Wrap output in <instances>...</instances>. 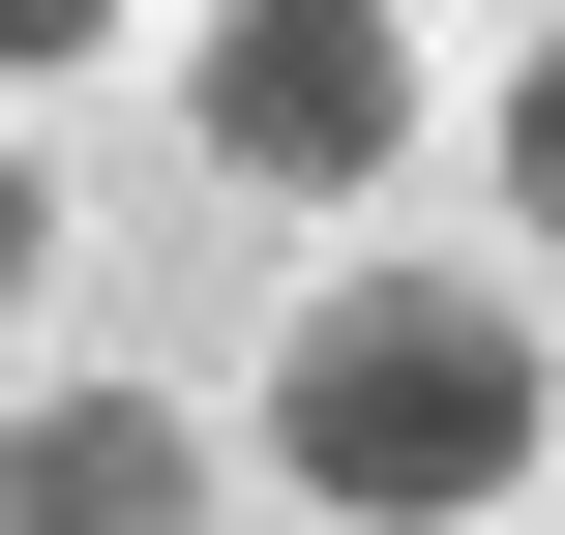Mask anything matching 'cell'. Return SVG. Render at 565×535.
<instances>
[{"instance_id": "obj_1", "label": "cell", "mask_w": 565, "mask_h": 535, "mask_svg": "<svg viewBox=\"0 0 565 535\" xmlns=\"http://www.w3.org/2000/svg\"><path fill=\"white\" fill-rule=\"evenodd\" d=\"M268 477L328 535H507V477H536V298H477V268H328V298L268 328Z\"/></svg>"}, {"instance_id": "obj_2", "label": "cell", "mask_w": 565, "mask_h": 535, "mask_svg": "<svg viewBox=\"0 0 565 535\" xmlns=\"http://www.w3.org/2000/svg\"><path fill=\"white\" fill-rule=\"evenodd\" d=\"M179 119H209L238 208H358L417 149V30L387 0H238V30H179Z\"/></svg>"}, {"instance_id": "obj_3", "label": "cell", "mask_w": 565, "mask_h": 535, "mask_svg": "<svg viewBox=\"0 0 565 535\" xmlns=\"http://www.w3.org/2000/svg\"><path fill=\"white\" fill-rule=\"evenodd\" d=\"M0 535H209V417L179 387H30L0 417Z\"/></svg>"}, {"instance_id": "obj_4", "label": "cell", "mask_w": 565, "mask_h": 535, "mask_svg": "<svg viewBox=\"0 0 565 535\" xmlns=\"http://www.w3.org/2000/svg\"><path fill=\"white\" fill-rule=\"evenodd\" d=\"M507 179H536V208H565V30H536V60H507Z\"/></svg>"}]
</instances>
